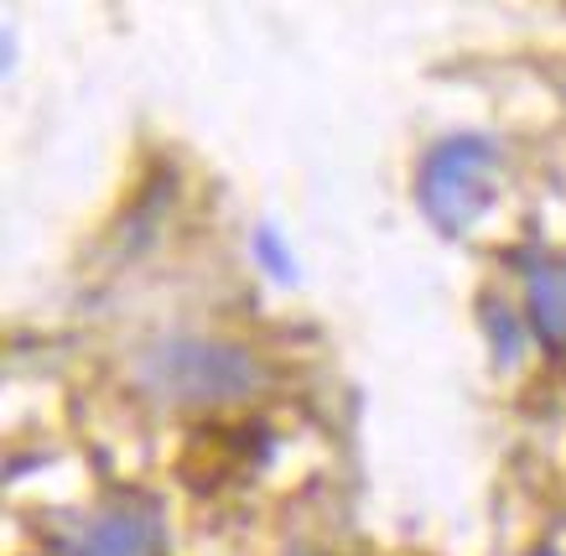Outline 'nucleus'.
Here are the masks:
<instances>
[{"label":"nucleus","instance_id":"nucleus-6","mask_svg":"<svg viewBox=\"0 0 566 556\" xmlns=\"http://www.w3.org/2000/svg\"><path fill=\"white\" fill-rule=\"evenodd\" d=\"M489 323L499 333V348H504V359H515V328L504 323V307H489Z\"/></svg>","mask_w":566,"mask_h":556},{"label":"nucleus","instance_id":"nucleus-1","mask_svg":"<svg viewBox=\"0 0 566 556\" xmlns=\"http://www.w3.org/2000/svg\"><path fill=\"white\" fill-rule=\"evenodd\" d=\"M499 182V146L483 136H447L437 140L416 172V198L442 234H468L494 203Z\"/></svg>","mask_w":566,"mask_h":556},{"label":"nucleus","instance_id":"nucleus-3","mask_svg":"<svg viewBox=\"0 0 566 556\" xmlns=\"http://www.w3.org/2000/svg\"><path fill=\"white\" fill-rule=\"evenodd\" d=\"M69 556H151V525L140 521V515L115 510V515H104Z\"/></svg>","mask_w":566,"mask_h":556},{"label":"nucleus","instance_id":"nucleus-5","mask_svg":"<svg viewBox=\"0 0 566 556\" xmlns=\"http://www.w3.org/2000/svg\"><path fill=\"white\" fill-rule=\"evenodd\" d=\"M255 250H260V261L271 265V276H281V281H292L296 276V265H292V250L275 240V229L265 224V229H255Z\"/></svg>","mask_w":566,"mask_h":556},{"label":"nucleus","instance_id":"nucleus-2","mask_svg":"<svg viewBox=\"0 0 566 556\" xmlns=\"http://www.w3.org/2000/svg\"><path fill=\"white\" fill-rule=\"evenodd\" d=\"M156 375L167 390H177L182 400H223L240 396L255 385V365L244 348H223V344H172L156 354Z\"/></svg>","mask_w":566,"mask_h":556},{"label":"nucleus","instance_id":"nucleus-4","mask_svg":"<svg viewBox=\"0 0 566 556\" xmlns=\"http://www.w3.org/2000/svg\"><path fill=\"white\" fill-rule=\"evenodd\" d=\"M531 317L551 344L566 338V276H556L551 265H541L531 276Z\"/></svg>","mask_w":566,"mask_h":556}]
</instances>
